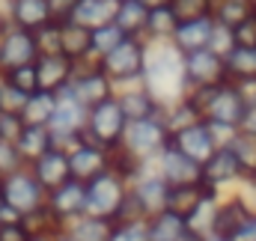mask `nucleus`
Masks as SVG:
<instances>
[{"label":"nucleus","mask_w":256,"mask_h":241,"mask_svg":"<svg viewBox=\"0 0 256 241\" xmlns=\"http://www.w3.org/2000/svg\"><path fill=\"white\" fill-rule=\"evenodd\" d=\"M143 86L167 108L188 96L185 80V54L173 42H149L146 68H143Z\"/></svg>","instance_id":"obj_1"},{"label":"nucleus","mask_w":256,"mask_h":241,"mask_svg":"<svg viewBox=\"0 0 256 241\" xmlns=\"http://www.w3.org/2000/svg\"><path fill=\"white\" fill-rule=\"evenodd\" d=\"M188 98L196 104L202 122L212 125L220 146H226L238 134V122L248 110V102L242 98V92L236 90L232 80L218 84V86H206V90H191Z\"/></svg>","instance_id":"obj_2"},{"label":"nucleus","mask_w":256,"mask_h":241,"mask_svg":"<svg viewBox=\"0 0 256 241\" xmlns=\"http://www.w3.org/2000/svg\"><path fill=\"white\" fill-rule=\"evenodd\" d=\"M128 194H131V182L122 173H116L114 167L104 170L102 176L86 182V214L116 224L128 202Z\"/></svg>","instance_id":"obj_3"},{"label":"nucleus","mask_w":256,"mask_h":241,"mask_svg":"<svg viewBox=\"0 0 256 241\" xmlns=\"http://www.w3.org/2000/svg\"><path fill=\"white\" fill-rule=\"evenodd\" d=\"M170 140H173V134H170L167 122H164V114H161V116L128 122L126 140H122L120 149H126L140 164H155V158L170 146Z\"/></svg>","instance_id":"obj_4"},{"label":"nucleus","mask_w":256,"mask_h":241,"mask_svg":"<svg viewBox=\"0 0 256 241\" xmlns=\"http://www.w3.org/2000/svg\"><path fill=\"white\" fill-rule=\"evenodd\" d=\"M126 131H128V116L122 114L116 96L86 110V128H84L86 140L104 146L108 152H116V149L122 146Z\"/></svg>","instance_id":"obj_5"},{"label":"nucleus","mask_w":256,"mask_h":241,"mask_svg":"<svg viewBox=\"0 0 256 241\" xmlns=\"http://www.w3.org/2000/svg\"><path fill=\"white\" fill-rule=\"evenodd\" d=\"M146 51H149V42L146 39H126L120 48H114L108 57H102L98 66L104 68V74L110 78V84L116 90L131 86V84H143Z\"/></svg>","instance_id":"obj_6"},{"label":"nucleus","mask_w":256,"mask_h":241,"mask_svg":"<svg viewBox=\"0 0 256 241\" xmlns=\"http://www.w3.org/2000/svg\"><path fill=\"white\" fill-rule=\"evenodd\" d=\"M84 128H86V108L68 90L57 92V110H54L51 125H48V131L54 137V146L63 149V152L74 149L80 140H86Z\"/></svg>","instance_id":"obj_7"},{"label":"nucleus","mask_w":256,"mask_h":241,"mask_svg":"<svg viewBox=\"0 0 256 241\" xmlns=\"http://www.w3.org/2000/svg\"><path fill=\"white\" fill-rule=\"evenodd\" d=\"M0 190H3L6 206H9L18 218H24V214L36 212V208H42L45 200H48V190L36 182V176L30 173V167H21L18 173L0 179Z\"/></svg>","instance_id":"obj_8"},{"label":"nucleus","mask_w":256,"mask_h":241,"mask_svg":"<svg viewBox=\"0 0 256 241\" xmlns=\"http://www.w3.org/2000/svg\"><path fill=\"white\" fill-rule=\"evenodd\" d=\"M66 90H68V92H72L86 110L116 96V86L110 84V78L104 74V68H102L96 60L92 62H80L78 72H74V78H72V84H68Z\"/></svg>","instance_id":"obj_9"},{"label":"nucleus","mask_w":256,"mask_h":241,"mask_svg":"<svg viewBox=\"0 0 256 241\" xmlns=\"http://www.w3.org/2000/svg\"><path fill=\"white\" fill-rule=\"evenodd\" d=\"M244 176H248V173H244L242 161L236 158V152H232L230 146H220V149L202 164V184H206V188H214V190H220V194H232Z\"/></svg>","instance_id":"obj_10"},{"label":"nucleus","mask_w":256,"mask_h":241,"mask_svg":"<svg viewBox=\"0 0 256 241\" xmlns=\"http://www.w3.org/2000/svg\"><path fill=\"white\" fill-rule=\"evenodd\" d=\"M45 208L54 214V220L60 224V230L68 226L72 220H78L80 214H86V184L78 179L63 182L60 188L48 190Z\"/></svg>","instance_id":"obj_11"},{"label":"nucleus","mask_w":256,"mask_h":241,"mask_svg":"<svg viewBox=\"0 0 256 241\" xmlns=\"http://www.w3.org/2000/svg\"><path fill=\"white\" fill-rule=\"evenodd\" d=\"M185 80H188V92L191 90H206V86H218L226 84V62L220 54H214L212 48L185 54Z\"/></svg>","instance_id":"obj_12"},{"label":"nucleus","mask_w":256,"mask_h":241,"mask_svg":"<svg viewBox=\"0 0 256 241\" xmlns=\"http://www.w3.org/2000/svg\"><path fill=\"white\" fill-rule=\"evenodd\" d=\"M167 200H170V184L155 173L152 164L131 182V202L137 206V212L143 218H152V214L164 212L167 208Z\"/></svg>","instance_id":"obj_13"},{"label":"nucleus","mask_w":256,"mask_h":241,"mask_svg":"<svg viewBox=\"0 0 256 241\" xmlns=\"http://www.w3.org/2000/svg\"><path fill=\"white\" fill-rule=\"evenodd\" d=\"M114 164V152H108L104 146L92 143V140H80L74 149H68V173L78 182H92L102 176L104 170H110Z\"/></svg>","instance_id":"obj_14"},{"label":"nucleus","mask_w":256,"mask_h":241,"mask_svg":"<svg viewBox=\"0 0 256 241\" xmlns=\"http://www.w3.org/2000/svg\"><path fill=\"white\" fill-rule=\"evenodd\" d=\"M170 146L173 149H179L182 155H188L191 161H196L200 167L220 149V143H218V137H214V131H212V125L208 122H194L188 128H182V131H176L173 134V140H170Z\"/></svg>","instance_id":"obj_15"},{"label":"nucleus","mask_w":256,"mask_h":241,"mask_svg":"<svg viewBox=\"0 0 256 241\" xmlns=\"http://www.w3.org/2000/svg\"><path fill=\"white\" fill-rule=\"evenodd\" d=\"M36 60H39L36 33L21 30V27H9L0 39V72L18 68V66H33Z\"/></svg>","instance_id":"obj_16"},{"label":"nucleus","mask_w":256,"mask_h":241,"mask_svg":"<svg viewBox=\"0 0 256 241\" xmlns=\"http://www.w3.org/2000/svg\"><path fill=\"white\" fill-rule=\"evenodd\" d=\"M155 173L167 182L170 188H182V184H202V167L191 161L188 155H182L179 149L167 146L158 158H155Z\"/></svg>","instance_id":"obj_17"},{"label":"nucleus","mask_w":256,"mask_h":241,"mask_svg":"<svg viewBox=\"0 0 256 241\" xmlns=\"http://www.w3.org/2000/svg\"><path fill=\"white\" fill-rule=\"evenodd\" d=\"M0 6H3V12H6L12 27L30 30V33H36V30H42L45 24L54 21L48 0H3Z\"/></svg>","instance_id":"obj_18"},{"label":"nucleus","mask_w":256,"mask_h":241,"mask_svg":"<svg viewBox=\"0 0 256 241\" xmlns=\"http://www.w3.org/2000/svg\"><path fill=\"white\" fill-rule=\"evenodd\" d=\"M78 72V62H72L66 54H39L36 60V78H39V90L45 92H63L72 84Z\"/></svg>","instance_id":"obj_19"},{"label":"nucleus","mask_w":256,"mask_h":241,"mask_svg":"<svg viewBox=\"0 0 256 241\" xmlns=\"http://www.w3.org/2000/svg\"><path fill=\"white\" fill-rule=\"evenodd\" d=\"M116 102H120L122 114L128 116V122L149 120V116H161V114H164V104H161L143 84H131V86L116 90Z\"/></svg>","instance_id":"obj_20"},{"label":"nucleus","mask_w":256,"mask_h":241,"mask_svg":"<svg viewBox=\"0 0 256 241\" xmlns=\"http://www.w3.org/2000/svg\"><path fill=\"white\" fill-rule=\"evenodd\" d=\"M214 18L206 15V18H191V21H179L176 33H173V45L182 51V54H194V51H202L212 45V33H214Z\"/></svg>","instance_id":"obj_21"},{"label":"nucleus","mask_w":256,"mask_h":241,"mask_svg":"<svg viewBox=\"0 0 256 241\" xmlns=\"http://www.w3.org/2000/svg\"><path fill=\"white\" fill-rule=\"evenodd\" d=\"M30 173L36 176V182L45 188V190H54V188H60L63 182L72 179V173H68V152L63 149H48L42 158H36L33 164H30Z\"/></svg>","instance_id":"obj_22"},{"label":"nucleus","mask_w":256,"mask_h":241,"mask_svg":"<svg viewBox=\"0 0 256 241\" xmlns=\"http://www.w3.org/2000/svg\"><path fill=\"white\" fill-rule=\"evenodd\" d=\"M60 54H66L78 66L92 62V30L74 21H60Z\"/></svg>","instance_id":"obj_23"},{"label":"nucleus","mask_w":256,"mask_h":241,"mask_svg":"<svg viewBox=\"0 0 256 241\" xmlns=\"http://www.w3.org/2000/svg\"><path fill=\"white\" fill-rule=\"evenodd\" d=\"M220 200H224L220 190L206 188L202 200L194 206V212L185 218V224H188V230H191L194 236H202V238L214 236V220H218V206H220Z\"/></svg>","instance_id":"obj_24"},{"label":"nucleus","mask_w":256,"mask_h":241,"mask_svg":"<svg viewBox=\"0 0 256 241\" xmlns=\"http://www.w3.org/2000/svg\"><path fill=\"white\" fill-rule=\"evenodd\" d=\"M116 6L120 3H114V0H78L68 21H74V24H80L86 30H96V27H104V24L114 21Z\"/></svg>","instance_id":"obj_25"},{"label":"nucleus","mask_w":256,"mask_h":241,"mask_svg":"<svg viewBox=\"0 0 256 241\" xmlns=\"http://www.w3.org/2000/svg\"><path fill=\"white\" fill-rule=\"evenodd\" d=\"M146 230H149V241H185V236L191 232L185 218L170 208L146 218Z\"/></svg>","instance_id":"obj_26"},{"label":"nucleus","mask_w":256,"mask_h":241,"mask_svg":"<svg viewBox=\"0 0 256 241\" xmlns=\"http://www.w3.org/2000/svg\"><path fill=\"white\" fill-rule=\"evenodd\" d=\"M254 214L244 212V206L232 196V194H224L220 206H218V220H214V236H224V238H236V232L250 220Z\"/></svg>","instance_id":"obj_27"},{"label":"nucleus","mask_w":256,"mask_h":241,"mask_svg":"<svg viewBox=\"0 0 256 241\" xmlns=\"http://www.w3.org/2000/svg\"><path fill=\"white\" fill-rule=\"evenodd\" d=\"M15 146H18L24 164L30 167L36 158H42L48 149H54V137H51V131L45 125H24L21 134H18V140H15Z\"/></svg>","instance_id":"obj_28"},{"label":"nucleus","mask_w":256,"mask_h":241,"mask_svg":"<svg viewBox=\"0 0 256 241\" xmlns=\"http://www.w3.org/2000/svg\"><path fill=\"white\" fill-rule=\"evenodd\" d=\"M146 21H149V9L140 0H122L116 6L114 24L126 33L128 39H146Z\"/></svg>","instance_id":"obj_29"},{"label":"nucleus","mask_w":256,"mask_h":241,"mask_svg":"<svg viewBox=\"0 0 256 241\" xmlns=\"http://www.w3.org/2000/svg\"><path fill=\"white\" fill-rule=\"evenodd\" d=\"M63 230L74 241H110L114 220H104V218H96V214H80L78 220H72Z\"/></svg>","instance_id":"obj_30"},{"label":"nucleus","mask_w":256,"mask_h":241,"mask_svg":"<svg viewBox=\"0 0 256 241\" xmlns=\"http://www.w3.org/2000/svg\"><path fill=\"white\" fill-rule=\"evenodd\" d=\"M54 110H57V96L39 90V92L27 96L24 110H21V122H24V125H45V128H48Z\"/></svg>","instance_id":"obj_31"},{"label":"nucleus","mask_w":256,"mask_h":241,"mask_svg":"<svg viewBox=\"0 0 256 241\" xmlns=\"http://www.w3.org/2000/svg\"><path fill=\"white\" fill-rule=\"evenodd\" d=\"M179 27V15L173 6H158L149 9V21H146V42H170L173 33Z\"/></svg>","instance_id":"obj_32"},{"label":"nucleus","mask_w":256,"mask_h":241,"mask_svg":"<svg viewBox=\"0 0 256 241\" xmlns=\"http://www.w3.org/2000/svg\"><path fill=\"white\" fill-rule=\"evenodd\" d=\"M256 12V0H214L212 6V18L220 27H238L244 18H250Z\"/></svg>","instance_id":"obj_33"},{"label":"nucleus","mask_w":256,"mask_h":241,"mask_svg":"<svg viewBox=\"0 0 256 241\" xmlns=\"http://www.w3.org/2000/svg\"><path fill=\"white\" fill-rule=\"evenodd\" d=\"M226 78L230 80H254L256 78V48H232L226 57Z\"/></svg>","instance_id":"obj_34"},{"label":"nucleus","mask_w":256,"mask_h":241,"mask_svg":"<svg viewBox=\"0 0 256 241\" xmlns=\"http://www.w3.org/2000/svg\"><path fill=\"white\" fill-rule=\"evenodd\" d=\"M200 120H202V116H200L196 104H194L188 96L164 108V122H167L170 134H176V131H182V128H188V125H194V122H200Z\"/></svg>","instance_id":"obj_35"},{"label":"nucleus","mask_w":256,"mask_h":241,"mask_svg":"<svg viewBox=\"0 0 256 241\" xmlns=\"http://www.w3.org/2000/svg\"><path fill=\"white\" fill-rule=\"evenodd\" d=\"M128 36L110 21V24H104V27H96L92 30V60L98 62L102 57H108L114 48H120L122 42H126Z\"/></svg>","instance_id":"obj_36"},{"label":"nucleus","mask_w":256,"mask_h":241,"mask_svg":"<svg viewBox=\"0 0 256 241\" xmlns=\"http://www.w3.org/2000/svg\"><path fill=\"white\" fill-rule=\"evenodd\" d=\"M206 194V184H182V188H170V200H167V208L188 218L194 212V206L202 200Z\"/></svg>","instance_id":"obj_37"},{"label":"nucleus","mask_w":256,"mask_h":241,"mask_svg":"<svg viewBox=\"0 0 256 241\" xmlns=\"http://www.w3.org/2000/svg\"><path fill=\"white\" fill-rule=\"evenodd\" d=\"M21 220H24V226H27L30 238H51V236H57V232H60V224L54 220V214H51L45 206H42V208H36V212H30V214H24Z\"/></svg>","instance_id":"obj_38"},{"label":"nucleus","mask_w":256,"mask_h":241,"mask_svg":"<svg viewBox=\"0 0 256 241\" xmlns=\"http://www.w3.org/2000/svg\"><path fill=\"white\" fill-rule=\"evenodd\" d=\"M0 74L6 78V84H9V86H15V90H18V92H24V96L39 92L36 62H33V66H18V68H6V72H0Z\"/></svg>","instance_id":"obj_39"},{"label":"nucleus","mask_w":256,"mask_h":241,"mask_svg":"<svg viewBox=\"0 0 256 241\" xmlns=\"http://www.w3.org/2000/svg\"><path fill=\"white\" fill-rule=\"evenodd\" d=\"M232 152H236V158L242 161V167H244V173L248 176H254L256 173V137H244V134H236L230 143H226Z\"/></svg>","instance_id":"obj_40"},{"label":"nucleus","mask_w":256,"mask_h":241,"mask_svg":"<svg viewBox=\"0 0 256 241\" xmlns=\"http://www.w3.org/2000/svg\"><path fill=\"white\" fill-rule=\"evenodd\" d=\"M110 241H149L146 230V218H134V220H116Z\"/></svg>","instance_id":"obj_41"},{"label":"nucleus","mask_w":256,"mask_h":241,"mask_svg":"<svg viewBox=\"0 0 256 241\" xmlns=\"http://www.w3.org/2000/svg\"><path fill=\"white\" fill-rule=\"evenodd\" d=\"M21 167H27V164H24V158H21L18 146H15L12 140H0V179H6V176L18 173Z\"/></svg>","instance_id":"obj_42"},{"label":"nucleus","mask_w":256,"mask_h":241,"mask_svg":"<svg viewBox=\"0 0 256 241\" xmlns=\"http://www.w3.org/2000/svg\"><path fill=\"white\" fill-rule=\"evenodd\" d=\"M24 102H27V96L18 92L15 86H9L6 78L0 74V114H15V116H21Z\"/></svg>","instance_id":"obj_43"},{"label":"nucleus","mask_w":256,"mask_h":241,"mask_svg":"<svg viewBox=\"0 0 256 241\" xmlns=\"http://www.w3.org/2000/svg\"><path fill=\"white\" fill-rule=\"evenodd\" d=\"M170 6L176 9L179 21H191V18H206V15H212L214 0H173Z\"/></svg>","instance_id":"obj_44"},{"label":"nucleus","mask_w":256,"mask_h":241,"mask_svg":"<svg viewBox=\"0 0 256 241\" xmlns=\"http://www.w3.org/2000/svg\"><path fill=\"white\" fill-rule=\"evenodd\" d=\"M36 42L39 54H60V21H51L42 30H36Z\"/></svg>","instance_id":"obj_45"},{"label":"nucleus","mask_w":256,"mask_h":241,"mask_svg":"<svg viewBox=\"0 0 256 241\" xmlns=\"http://www.w3.org/2000/svg\"><path fill=\"white\" fill-rule=\"evenodd\" d=\"M232 196L244 206L248 214H254L256 218V176H244V179L238 182V188L232 190Z\"/></svg>","instance_id":"obj_46"},{"label":"nucleus","mask_w":256,"mask_h":241,"mask_svg":"<svg viewBox=\"0 0 256 241\" xmlns=\"http://www.w3.org/2000/svg\"><path fill=\"white\" fill-rule=\"evenodd\" d=\"M232 39L238 48H256V12L244 18L238 27H232Z\"/></svg>","instance_id":"obj_47"},{"label":"nucleus","mask_w":256,"mask_h":241,"mask_svg":"<svg viewBox=\"0 0 256 241\" xmlns=\"http://www.w3.org/2000/svg\"><path fill=\"white\" fill-rule=\"evenodd\" d=\"M214 24H218V21H214ZM208 48H212L214 54H220V57H226V54H230V51L236 48V39H232V30H230V27H220V24H218V27H214V33H212V45H208Z\"/></svg>","instance_id":"obj_48"},{"label":"nucleus","mask_w":256,"mask_h":241,"mask_svg":"<svg viewBox=\"0 0 256 241\" xmlns=\"http://www.w3.org/2000/svg\"><path fill=\"white\" fill-rule=\"evenodd\" d=\"M21 128H24V122L21 116H15V114H0V140H18V134H21Z\"/></svg>","instance_id":"obj_49"},{"label":"nucleus","mask_w":256,"mask_h":241,"mask_svg":"<svg viewBox=\"0 0 256 241\" xmlns=\"http://www.w3.org/2000/svg\"><path fill=\"white\" fill-rule=\"evenodd\" d=\"M0 241H30L24 220H6L0 224Z\"/></svg>","instance_id":"obj_50"},{"label":"nucleus","mask_w":256,"mask_h":241,"mask_svg":"<svg viewBox=\"0 0 256 241\" xmlns=\"http://www.w3.org/2000/svg\"><path fill=\"white\" fill-rule=\"evenodd\" d=\"M48 3H51L54 21H68L72 12H74V6H78V0H48Z\"/></svg>","instance_id":"obj_51"},{"label":"nucleus","mask_w":256,"mask_h":241,"mask_svg":"<svg viewBox=\"0 0 256 241\" xmlns=\"http://www.w3.org/2000/svg\"><path fill=\"white\" fill-rule=\"evenodd\" d=\"M238 134H244V137H256V104H248L244 116H242V122H238Z\"/></svg>","instance_id":"obj_52"},{"label":"nucleus","mask_w":256,"mask_h":241,"mask_svg":"<svg viewBox=\"0 0 256 241\" xmlns=\"http://www.w3.org/2000/svg\"><path fill=\"white\" fill-rule=\"evenodd\" d=\"M6 220H21L9 206H6V200H3V190H0V224H6Z\"/></svg>","instance_id":"obj_53"},{"label":"nucleus","mask_w":256,"mask_h":241,"mask_svg":"<svg viewBox=\"0 0 256 241\" xmlns=\"http://www.w3.org/2000/svg\"><path fill=\"white\" fill-rule=\"evenodd\" d=\"M140 3H143L146 9H158V6H170L173 0H140Z\"/></svg>","instance_id":"obj_54"},{"label":"nucleus","mask_w":256,"mask_h":241,"mask_svg":"<svg viewBox=\"0 0 256 241\" xmlns=\"http://www.w3.org/2000/svg\"><path fill=\"white\" fill-rule=\"evenodd\" d=\"M12 24H9V18H6V12H3V6H0V39H3V33L9 30Z\"/></svg>","instance_id":"obj_55"},{"label":"nucleus","mask_w":256,"mask_h":241,"mask_svg":"<svg viewBox=\"0 0 256 241\" xmlns=\"http://www.w3.org/2000/svg\"><path fill=\"white\" fill-rule=\"evenodd\" d=\"M51 241H74V238H72V236H68L66 230H60V232H57V236H54Z\"/></svg>","instance_id":"obj_56"},{"label":"nucleus","mask_w":256,"mask_h":241,"mask_svg":"<svg viewBox=\"0 0 256 241\" xmlns=\"http://www.w3.org/2000/svg\"><path fill=\"white\" fill-rule=\"evenodd\" d=\"M185 241H206V238H202V236H194V232H188V236H185Z\"/></svg>","instance_id":"obj_57"},{"label":"nucleus","mask_w":256,"mask_h":241,"mask_svg":"<svg viewBox=\"0 0 256 241\" xmlns=\"http://www.w3.org/2000/svg\"><path fill=\"white\" fill-rule=\"evenodd\" d=\"M206 241H230V238H224V236H208Z\"/></svg>","instance_id":"obj_58"},{"label":"nucleus","mask_w":256,"mask_h":241,"mask_svg":"<svg viewBox=\"0 0 256 241\" xmlns=\"http://www.w3.org/2000/svg\"><path fill=\"white\" fill-rule=\"evenodd\" d=\"M51 238H54V236H51ZM51 238H30V241H51Z\"/></svg>","instance_id":"obj_59"},{"label":"nucleus","mask_w":256,"mask_h":241,"mask_svg":"<svg viewBox=\"0 0 256 241\" xmlns=\"http://www.w3.org/2000/svg\"><path fill=\"white\" fill-rule=\"evenodd\" d=\"M114 3H122V0H114Z\"/></svg>","instance_id":"obj_60"}]
</instances>
